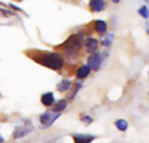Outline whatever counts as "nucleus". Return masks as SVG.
<instances>
[{"label":"nucleus","instance_id":"nucleus-1","mask_svg":"<svg viewBox=\"0 0 149 143\" xmlns=\"http://www.w3.org/2000/svg\"><path fill=\"white\" fill-rule=\"evenodd\" d=\"M37 62L45 66L50 69L58 71L64 66L65 61L63 56L58 52H45L38 56V59H34Z\"/></svg>","mask_w":149,"mask_h":143},{"label":"nucleus","instance_id":"nucleus-2","mask_svg":"<svg viewBox=\"0 0 149 143\" xmlns=\"http://www.w3.org/2000/svg\"><path fill=\"white\" fill-rule=\"evenodd\" d=\"M82 37L80 35H72L64 44V52L68 58L76 57L82 48Z\"/></svg>","mask_w":149,"mask_h":143},{"label":"nucleus","instance_id":"nucleus-3","mask_svg":"<svg viewBox=\"0 0 149 143\" xmlns=\"http://www.w3.org/2000/svg\"><path fill=\"white\" fill-rule=\"evenodd\" d=\"M87 63H88L87 66L91 69L97 72L100 68V66H101V63H102L101 55H100L99 53H92V55L87 59Z\"/></svg>","mask_w":149,"mask_h":143},{"label":"nucleus","instance_id":"nucleus-4","mask_svg":"<svg viewBox=\"0 0 149 143\" xmlns=\"http://www.w3.org/2000/svg\"><path fill=\"white\" fill-rule=\"evenodd\" d=\"M32 126L31 123H28L26 125H24V126H20V127H17L15 131H14V134H13V136L15 139H19L21 137H24L26 135H28L31 130H32Z\"/></svg>","mask_w":149,"mask_h":143},{"label":"nucleus","instance_id":"nucleus-5","mask_svg":"<svg viewBox=\"0 0 149 143\" xmlns=\"http://www.w3.org/2000/svg\"><path fill=\"white\" fill-rule=\"evenodd\" d=\"M58 116L59 114L52 116L50 113H45L40 116V122L42 123V125L45 126V128H48L51 125H52L54 121H56V119L58 118Z\"/></svg>","mask_w":149,"mask_h":143},{"label":"nucleus","instance_id":"nucleus-6","mask_svg":"<svg viewBox=\"0 0 149 143\" xmlns=\"http://www.w3.org/2000/svg\"><path fill=\"white\" fill-rule=\"evenodd\" d=\"M89 6L93 11L100 12L105 9V1L104 0H90Z\"/></svg>","mask_w":149,"mask_h":143},{"label":"nucleus","instance_id":"nucleus-7","mask_svg":"<svg viewBox=\"0 0 149 143\" xmlns=\"http://www.w3.org/2000/svg\"><path fill=\"white\" fill-rule=\"evenodd\" d=\"M98 40L93 38H89L86 40L85 45H86V52L89 53H94L95 51L98 48Z\"/></svg>","mask_w":149,"mask_h":143},{"label":"nucleus","instance_id":"nucleus-8","mask_svg":"<svg viewBox=\"0 0 149 143\" xmlns=\"http://www.w3.org/2000/svg\"><path fill=\"white\" fill-rule=\"evenodd\" d=\"M94 136L89 135H74L73 139L75 143H91L94 140Z\"/></svg>","mask_w":149,"mask_h":143},{"label":"nucleus","instance_id":"nucleus-9","mask_svg":"<svg viewBox=\"0 0 149 143\" xmlns=\"http://www.w3.org/2000/svg\"><path fill=\"white\" fill-rule=\"evenodd\" d=\"M90 72H91V68H90L87 65H84V66H81L77 70L76 76H77L78 79L83 80V79H86V77L89 76Z\"/></svg>","mask_w":149,"mask_h":143},{"label":"nucleus","instance_id":"nucleus-10","mask_svg":"<svg viewBox=\"0 0 149 143\" xmlns=\"http://www.w3.org/2000/svg\"><path fill=\"white\" fill-rule=\"evenodd\" d=\"M41 102L43 105L46 107H50L54 102V95L52 93H44L41 97Z\"/></svg>","mask_w":149,"mask_h":143},{"label":"nucleus","instance_id":"nucleus-11","mask_svg":"<svg viewBox=\"0 0 149 143\" xmlns=\"http://www.w3.org/2000/svg\"><path fill=\"white\" fill-rule=\"evenodd\" d=\"M107 24L104 20H97L94 24V30L99 34H103L107 31Z\"/></svg>","mask_w":149,"mask_h":143},{"label":"nucleus","instance_id":"nucleus-12","mask_svg":"<svg viewBox=\"0 0 149 143\" xmlns=\"http://www.w3.org/2000/svg\"><path fill=\"white\" fill-rule=\"evenodd\" d=\"M70 86H71V81L67 79H64L58 84V89L60 92H65L68 90Z\"/></svg>","mask_w":149,"mask_h":143},{"label":"nucleus","instance_id":"nucleus-13","mask_svg":"<svg viewBox=\"0 0 149 143\" xmlns=\"http://www.w3.org/2000/svg\"><path fill=\"white\" fill-rule=\"evenodd\" d=\"M113 38H114V36L112 34V33H108L107 34L106 36L103 37L102 40H101V45L103 46H109L113 44Z\"/></svg>","mask_w":149,"mask_h":143},{"label":"nucleus","instance_id":"nucleus-14","mask_svg":"<svg viewBox=\"0 0 149 143\" xmlns=\"http://www.w3.org/2000/svg\"><path fill=\"white\" fill-rule=\"evenodd\" d=\"M67 106V102L65 100H60L58 102H57V104L54 106L53 107V111L54 112H61L63 111Z\"/></svg>","mask_w":149,"mask_h":143},{"label":"nucleus","instance_id":"nucleus-15","mask_svg":"<svg viewBox=\"0 0 149 143\" xmlns=\"http://www.w3.org/2000/svg\"><path fill=\"white\" fill-rule=\"evenodd\" d=\"M115 126L117 127V128L120 131H126L127 128V123L126 121L124 120H118L115 122Z\"/></svg>","mask_w":149,"mask_h":143},{"label":"nucleus","instance_id":"nucleus-16","mask_svg":"<svg viewBox=\"0 0 149 143\" xmlns=\"http://www.w3.org/2000/svg\"><path fill=\"white\" fill-rule=\"evenodd\" d=\"M139 13H140L142 17H146V18L148 17V10L147 6H142V7H141V9L139 10Z\"/></svg>","mask_w":149,"mask_h":143},{"label":"nucleus","instance_id":"nucleus-17","mask_svg":"<svg viewBox=\"0 0 149 143\" xmlns=\"http://www.w3.org/2000/svg\"><path fill=\"white\" fill-rule=\"evenodd\" d=\"M82 121H83L84 122H86V124H89V123H91V122L93 121V119H92L91 117H89V116H86V117H84V118L82 119Z\"/></svg>","mask_w":149,"mask_h":143},{"label":"nucleus","instance_id":"nucleus-18","mask_svg":"<svg viewBox=\"0 0 149 143\" xmlns=\"http://www.w3.org/2000/svg\"><path fill=\"white\" fill-rule=\"evenodd\" d=\"M112 1H113V3H120V0H112Z\"/></svg>","mask_w":149,"mask_h":143}]
</instances>
